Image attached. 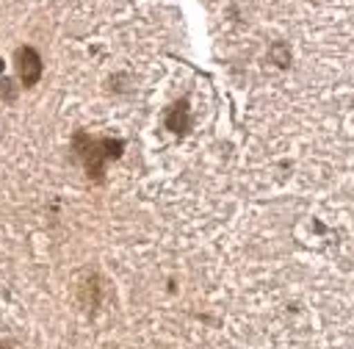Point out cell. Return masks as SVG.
Masks as SVG:
<instances>
[{"instance_id": "cell-1", "label": "cell", "mask_w": 354, "mask_h": 349, "mask_svg": "<svg viewBox=\"0 0 354 349\" xmlns=\"http://www.w3.org/2000/svg\"><path fill=\"white\" fill-rule=\"evenodd\" d=\"M122 150H124V144H122L119 138H116V141H113V138H91V136H86L83 130L75 133V152H77V158L83 161L88 177H94V180H102L105 163L113 161V158H119Z\"/></svg>"}, {"instance_id": "cell-2", "label": "cell", "mask_w": 354, "mask_h": 349, "mask_svg": "<svg viewBox=\"0 0 354 349\" xmlns=\"http://www.w3.org/2000/svg\"><path fill=\"white\" fill-rule=\"evenodd\" d=\"M17 72H19V80L25 86H33L41 78V58L33 47H19L17 50Z\"/></svg>"}, {"instance_id": "cell-3", "label": "cell", "mask_w": 354, "mask_h": 349, "mask_svg": "<svg viewBox=\"0 0 354 349\" xmlns=\"http://www.w3.org/2000/svg\"><path fill=\"white\" fill-rule=\"evenodd\" d=\"M166 125L174 133H185L188 130V108H185V102H180V105L171 108V114L166 116Z\"/></svg>"}]
</instances>
